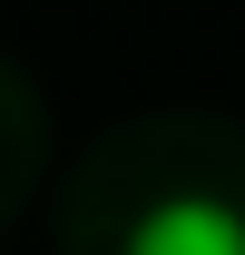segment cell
Instances as JSON below:
<instances>
[{"label": "cell", "mask_w": 245, "mask_h": 255, "mask_svg": "<svg viewBox=\"0 0 245 255\" xmlns=\"http://www.w3.org/2000/svg\"><path fill=\"white\" fill-rule=\"evenodd\" d=\"M127 255H245V216L216 196H167L157 216H137Z\"/></svg>", "instance_id": "1"}]
</instances>
